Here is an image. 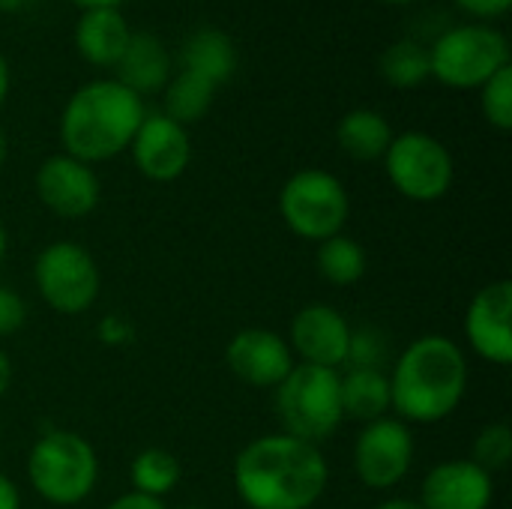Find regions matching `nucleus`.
<instances>
[{
    "mask_svg": "<svg viewBox=\"0 0 512 509\" xmlns=\"http://www.w3.org/2000/svg\"><path fill=\"white\" fill-rule=\"evenodd\" d=\"M234 483L252 509H309L327 486V465L315 444L270 435L237 456Z\"/></svg>",
    "mask_w": 512,
    "mask_h": 509,
    "instance_id": "nucleus-1",
    "label": "nucleus"
},
{
    "mask_svg": "<svg viewBox=\"0 0 512 509\" xmlns=\"http://www.w3.org/2000/svg\"><path fill=\"white\" fill-rule=\"evenodd\" d=\"M468 366L456 342L444 336L417 339L396 363L390 405L417 423H435L456 411L465 396Z\"/></svg>",
    "mask_w": 512,
    "mask_h": 509,
    "instance_id": "nucleus-2",
    "label": "nucleus"
},
{
    "mask_svg": "<svg viewBox=\"0 0 512 509\" xmlns=\"http://www.w3.org/2000/svg\"><path fill=\"white\" fill-rule=\"evenodd\" d=\"M141 120V96L120 81H93L69 99L60 132L69 156L87 165L129 147Z\"/></svg>",
    "mask_w": 512,
    "mask_h": 509,
    "instance_id": "nucleus-3",
    "label": "nucleus"
},
{
    "mask_svg": "<svg viewBox=\"0 0 512 509\" xmlns=\"http://www.w3.org/2000/svg\"><path fill=\"white\" fill-rule=\"evenodd\" d=\"M342 378L336 369L324 366H294L288 378L279 384V420L291 438L318 444L330 438L342 423Z\"/></svg>",
    "mask_w": 512,
    "mask_h": 509,
    "instance_id": "nucleus-4",
    "label": "nucleus"
},
{
    "mask_svg": "<svg viewBox=\"0 0 512 509\" xmlns=\"http://www.w3.org/2000/svg\"><path fill=\"white\" fill-rule=\"evenodd\" d=\"M33 489L51 504H78L96 483V456L87 441L72 432L45 435L27 462Z\"/></svg>",
    "mask_w": 512,
    "mask_h": 509,
    "instance_id": "nucleus-5",
    "label": "nucleus"
},
{
    "mask_svg": "<svg viewBox=\"0 0 512 509\" xmlns=\"http://www.w3.org/2000/svg\"><path fill=\"white\" fill-rule=\"evenodd\" d=\"M507 39L483 24H468L444 33L429 51L432 72L453 87L486 84L501 66H507Z\"/></svg>",
    "mask_w": 512,
    "mask_h": 509,
    "instance_id": "nucleus-6",
    "label": "nucleus"
},
{
    "mask_svg": "<svg viewBox=\"0 0 512 509\" xmlns=\"http://www.w3.org/2000/svg\"><path fill=\"white\" fill-rule=\"evenodd\" d=\"M282 216L306 240H330L348 219L345 186L327 171H300L282 189Z\"/></svg>",
    "mask_w": 512,
    "mask_h": 509,
    "instance_id": "nucleus-7",
    "label": "nucleus"
},
{
    "mask_svg": "<svg viewBox=\"0 0 512 509\" xmlns=\"http://www.w3.org/2000/svg\"><path fill=\"white\" fill-rule=\"evenodd\" d=\"M387 174L396 189L414 201H435L453 183V159L441 141L423 132H405L387 147Z\"/></svg>",
    "mask_w": 512,
    "mask_h": 509,
    "instance_id": "nucleus-8",
    "label": "nucleus"
},
{
    "mask_svg": "<svg viewBox=\"0 0 512 509\" xmlns=\"http://www.w3.org/2000/svg\"><path fill=\"white\" fill-rule=\"evenodd\" d=\"M36 285L48 306L75 315L96 300L99 270L81 246L51 243L36 261Z\"/></svg>",
    "mask_w": 512,
    "mask_h": 509,
    "instance_id": "nucleus-9",
    "label": "nucleus"
},
{
    "mask_svg": "<svg viewBox=\"0 0 512 509\" xmlns=\"http://www.w3.org/2000/svg\"><path fill=\"white\" fill-rule=\"evenodd\" d=\"M411 456H414V441H411V432L405 429V423L381 417L360 432L357 450H354V465L366 486L390 489L408 474Z\"/></svg>",
    "mask_w": 512,
    "mask_h": 509,
    "instance_id": "nucleus-10",
    "label": "nucleus"
},
{
    "mask_svg": "<svg viewBox=\"0 0 512 509\" xmlns=\"http://www.w3.org/2000/svg\"><path fill=\"white\" fill-rule=\"evenodd\" d=\"M36 189L45 207H51L57 216L66 219H78L90 213L99 201L96 174L72 156H51L48 162H42L36 174Z\"/></svg>",
    "mask_w": 512,
    "mask_h": 509,
    "instance_id": "nucleus-11",
    "label": "nucleus"
},
{
    "mask_svg": "<svg viewBox=\"0 0 512 509\" xmlns=\"http://www.w3.org/2000/svg\"><path fill=\"white\" fill-rule=\"evenodd\" d=\"M512 285L495 282L483 288L468 309V339L474 351L498 366L512 363Z\"/></svg>",
    "mask_w": 512,
    "mask_h": 509,
    "instance_id": "nucleus-12",
    "label": "nucleus"
},
{
    "mask_svg": "<svg viewBox=\"0 0 512 509\" xmlns=\"http://www.w3.org/2000/svg\"><path fill=\"white\" fill-rule=\"evenodd\" d=\"M291 342L297 354L324 369H336L348 363V348H351V330L345 318L330 309V306H309L303 309L294 324H291Z\"/></svg>",
    "mask_w": 512,
    "mask_h": 509,
    "instance_id": "nucleus-13",
    "label": "nucleus"
},
{
    "mask_svg": "<svg viewBox=\"0 0 512 509\" xmlns=\"http://www.w3.org/2000/svg\"><path fill=\"white\" fill-rule=\"evenodd\" d=\"M228 363L234 375L252 387H279L291 363V348L270 330H243L228 345Z\"/></svg>",
    "mask_w": 512,
    "mask_h": 509,
    "instance_id": "nucleus-14",
    "label": "nucleus"
},
{
    "mask_svg": "<svg viewBox=\"0 0 512 509\" xmlns=\"http://www.w3.org/2000/svg\"><path fill=\"white\" fill-rule=\"evenodd\" d=\"M135 162L150 180H174L189 165V138L180 123L165 114L144 117L132 138Z\"/></svg>",
    "mask_w": 512,
    "mask_h": 509,
    "instance_id": "nucleus-15",
    "label": "nucleus"
},
{
    "mask_svg": "<svg viewBox=\"0 0 512 509\" xmlns=\"http://www.w3.org/2000/svg\"><path fill=\"white\" fill-rule=\"evenodd\" d=\"M492 501V480L474 462L438 465L423 483V509H486Z\"/></svg>",
    "mask_w": 512,
    "mask_h": 509,
    "instance_id": "nucleus-16",
    "label": "nucleus"
},
{
    "mask_svg": "<svg viewBox=\"0 0 512 509\" xmlns=\"http://www.w3.org/2000/svg\"><path fill=\"white\" fill-rule=\"evenodd\" d=\"M120 84L129 87L135 96L138 93H153L168 81V51L162 48V42L150 33H129V42L120 54V60L114 63Z\"/></svg>",
    "mask_w": 512,
    "mask_h": 509,
    "instance_id": "nucleus-17",
    "label": "nucleus"
},
{
    "mask_svg": "<svg viewBox=\"0 0 512 509\" xmlns=\"http://www.w3.org/2000/svg\"><path fill=\"white\" fill-rule=\"evenodd\" d=\"M78 51L96 66H114L129 42V27L114 6L87 9L75 27Z\"/></svg>",
    "mask_w": 512,
    "mask_h": 509,
    "instance_id": "nucleus-18",
    "label": "nucleus"
},
{
    "mask_svg": "<svg viewBox=\"0 0 512 509\" xmlns=\"http://www.w3.org/2000/svg\"><path fill=\"white\" fill-rule=\"evenodd\" d=\"M342 414L375 423L390 408V381L378 369H351L342 384Z\"/></svg>",
    "mask_w": 512,
    "mask_h": 509,
    "instance_id": "nucleus-19",
    "label": "nucleus"
},
{
    "mask_svg": "<svg viewBox=\"0 0 512 509\" xmlns=\"http://www.w3.org/2000/svg\"><path fill=\"white\" fill-rule=\"evenodd\" d=\"M183 63H186V72H195L219 84L237 69V48L222 30H198L186 42Z\"/></svg>",
    "mask_w": 512,
    "mask_h": 509,
    "instance_id": "nucleus-20",
    "label": "nucleus"
},
{
    "mask_svg": "<svg viewBox=\"0 0 512 509\" xmlns=\"http://www.w3.org/2000/svg\"><path fill=\"white\" fill-rule=\"evenodd\" d=\"M339 144L345 153H351L354 159H378L387 153L390 141H393V132H390V123L375 114V111H351L348 117H342L339 123Z\"/></svg>",
    "mask_w": 512,
    "mask_h": 509,
    "instance_id": "nucleus-21",
    "label": "nucleus"
},
{
    "mask_svg": "<svg viewBox=\"0 0 512 509\" xmlns=\"http://www.w3.org/2000/svg\"><path fill=\"white\" fill-rule=\"evenodd\" d=\"M213 90H216L213 81H207V78H201V75L183 69V75H177V81L168 84V93H165V108H168V114H165V117H171L174 123L198 120V117L210 108Z\"/></svg>",
    "mask_w": 512,
    "mask_h": 509,
    "instance_id": "nucleus-22",
    "label": "nucleus"
},
{
    "mask_svg": "<svg viewBox=\"0 0 512 509\" xmlns=\"http://www.w3.org/2000/svg\"><path fill=\"white\" fill-rule=\"evenodd\" d=\"M318 270L333 282V285H351L366 273V255L351 237H330L321 240L318 249Z\"/></svg>",
    "mask_w": 512,
    "mask_h": 509,
    "instance_id": "nucleus-23",
    "label": "nucleus"
},
{
    "mask_svg": "<svg viewBox=\"0 0 512 509\" xmlns=\"http://www.w3.org/2000/svg\"><path fill=\"white\" fill-rule=\"evenodd\" d=\"M381 72L396 87H414V84H420L432 72L429 51L420 42H414V39H402V42H396V45H390L384 51Z\"/></svg>",
    "mask_w": 512,
    "mask_h": 509,
    "instance_id": "nucleus-24",
    "label": "nucleus"
},
{
    "mask_svg": "<svg viewBox=\"0 0 512 509\" xmlns=\"http://www.w3.org/2000/svg\"><path fill=\"white\" fill-rule=\"evenodd\" d=\"M177 480H180V465L165 450H144L132 462V483H135L138 495L159 498V495L171 492Z\"/></svg>",
    "mask_w": 512,
    "mask_h": 509,
    "instance_id": "nucleus-25",
    "label": "nucleus"
},
{
    "mask_svg": "<svg viewBox=\"0 0 512 509\" xmlns=\"http://www.w3.org/2000/svg\"><path fill=\"white\" fill-rule=\"evenodd\" d=\"M483 111L498 129L512 126V66H501L486 84H483Z\"/></svg>",
    "mask_w": 512,
    "mask_h": 509,
    "instance_id": "nucleus-26",
    "label": "nucleus"
},
{
    "mask_svg": "<svg viewBox=\"0 0 512 509\" xmlns=\"http://www.w3.org/2000/svg\"><path fill=\"white\" fill-rule=\"evenodd\" d=\"M512 456V435L507 426H489L477 444H474V465H480L486 474L507 468Z\"/></svg>",
    "mask_w": 512,
    "mask_h": 509,
    "instance_id": "nucleus-27",
    "label": "nucleus"
},
{
    "mask_svg": "<svg viewBox=\"0 0 512 509\" xmlns=\"http://www.w3.org/2000/svg\"><path fill=\"white\" fill-rule=\"evenodd\" d=\"M387 357V342L378 330L363 327L357 333H351V348H348V360L354 363V369H378Z\"/></svg>",
    "mask_w": 512,
    "mask_h": 509,
    "instance_id": "nucleus-28",
    "label": "nucleus"
},
{
    "mask_svg": "<svg viewBox=\"0 0 512 509\" xmlns=\"http://www.w3.org/2000/svg\"><path fill=\"white\" fill-rule=\"evenodd\" d=\"M24 324V303L15 291L0 285V336L15 333Z\"/></svg>",
    "mask_w": 512,
    "mask_h": 509,
    "instance_id": "nucleus-29",
    "label": "nucleus"
},
{
    "mask_svg": "<svg viewBox=\"0 0 512 509\" xmlns=\"http://www.w3.org/2000/svg\"><path fill=\"white\" fill-rule=\"evenodd\" d=\"M108 509H165V507L159 504V498H150V495H138V492H132V495L117 498V501H114Z\"/></svg>",
    "mask_w": 512,
    "mask_h": 509,
    "instance_id": "nucleus-30",
    "label": "nucleus"
},
{
    "mask_svg": "<svg viewBox=\"0 0 512 509\" xmlns=\"http://www.w3.org/2000/svg\"><path fill=\"white\" fill-rule=\"evenodd\" d=\"M465 9L477 12V15H501L512 0H459Z\"/></svg>",
    "mask_w": 512,
    "mask_h": 509,
    "instance_id": "nucleus-31",
    "label": "nucleus"
},
{
    "mask_svg": "<svg viewBox=\"0 0 512 509\" xmlns=\"http://www.w3.org/2000/svg\"><path fill=\"white\" fill-rule=\"evenodd\" d=\"M18 489L0 474V509H18Z\"/></svg>",
    "mask_w": 512,
    "mask_h": 509,
    "instance_id": "nucleus-32",
    "label": "nucleus"
},
{
    "mask_svg": "<svg viewBox=\"0 0 512 509\" xmlns=\"http://www.w3.org/2000/svg\"><path fill=\"white\" fill-rule=\"evenodd\" d=\"M9 360H6V354L0 351V396L6 393V387H9Z\"/></svg>",
    "mask_w": 512,
    "mask_h": 509,
    "instance_id": "nucleus-33",
    "label": "nucleus"
},
{
    "mask_svg": "<svg viewBox=\"0 0 512 509\" xmlns=\"http://www.w3.org/2000/svg\"><path fill=\"white\" fill-rule=\"evenodd\" d=\"M6 90H9V69H6V60H3V54H0V102H3Z\"/></svg>",
    "mask_w": 512,
    "mask_h": 509,
    "instance_id": "nucleus-34",
    "label": "nucleus"
},
{
    "mask_svg": "<svg viewBox=\"0 0 512 509\" xmlns=\"http://www.w3.org/2000/svg\"><path fill=\"white\" fill-rule=\"evenodd\" d=\"M378 509H423L420 504H411V501H387V504H381Z\"/></svg>",
    "mask_w": 512,
    "mask_h": 509,
    "instance_id": "nucleus-35",
    "label": "nucleus"
},
{
    "mask_svg": "<svg viewBox=\"0 0 512 509\" xmlns=\"http://www.w3.org/2000/svg\"><path fill=\"white\" fill-rule=\"evenodd\" d=\"M75 3H84L87 9H99V6H117L120 0H75Z\"/></svg>",
    "mask_w": 512,
    "mask_h": 509,
    "instance_id": "nucleus-36",
    "label": "nucleus"
},
{
    "mask_svg": "<svg viewBox=\"0 0 512 509\" xmlns=\"http://www.w3.org/2000/svg\"><path fill=\"white\" fill-rule=\"evenodd\" d=\"M3 252H6V231H3V225H0V261H3Z\"/></svg>",
    "mask_w": 512,
    "mask_h": 509,
    "instance_id": "nucleus-37",
    "label": "nucleus"
},
{
    "mask_svg": "<svg viewBox=\"0 0 512 509\" xmlns=\"http://www.w3.org/2000/svg\"><path fill=\"white\" fill-rule=\"evenodd\" d=\"M6 159V135L0 132V162Z\"/></svg>",
    "mask_w": 512,
    "mask_h": 509,
    "instance_id": "nucleus-38",
    "label": "nucleus"
},
{
    "mask_svg": "<svg viewBox=\"0 0 512 509\" xmlns=\"http://www.w3.org/2000/svg\"><path fill=\"white\" fill-rule=\"evenodd\" d=\"M390 3H408V0H390Z\"/></svg>",
    "mask_w": 512,
    "mask_h": 509,
    "instance_id": "nucleus-39",
    "label": "nucleus"
},
{
    "mask_svg": "<svg viewBox=\"0 0 512 509\" xmlns=\"http://www.w3.org/2000/svg\"><path fill=\"white\" fill-rule=\"evenodd\" d=\"M186 509H198V507H186Z\"/></svg>",
    "mask_w": 512,
    "mask_h": 509,
    "instance_id": "nucleus-40",
    "label": "nucleus"
}]
</instances>
